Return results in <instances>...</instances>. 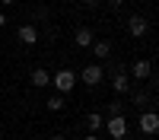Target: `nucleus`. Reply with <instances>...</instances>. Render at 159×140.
Segmentation results:
<instances>
[{"instance_id":"obj_1","label":"nucleus","mask_w":159,"mask_h":140,"mask_svg":"<svg viewBox=\"0 0 159 140\" xmlns=\"http://www.w3.org/2000/svg\"><path fill=\"white\" fill-rule=\"evenodd\" d=\"M51 86H54L61 96H67V93H73V86H76V73L70 67H64V70H57L54 76H51Z\"/></svg>"},{"instance_id":"obj_2","label":"nucleus","mask_w":159,"mask_h":140,"mask_svg":"<svg viewBox=\"0 0 159 140\" xmlns=\"http://www.w3.org/2000/svg\"><path fill=\"white\" fill-rule=\"evenodd\" d=\"M102 127L111 134V140H124L127 137V118L124 115H111L108 121H102Z\"/></svg>"},{"instance_id":"obj_3","label":"nucleus","mask_w":159,"mask_h":140,"mask_svg":"<svg viewBox=\"0 0 159 140\" xmlns=\"http://www.w3.org/2000/svg\"><path fill=\"white\" fill-rule=\"evenodd\" d=\"M102 76H105V73H102V67H99V64H86V67H83V73L76 76V83H86V86L92 89V86H99V83H102Z\"/></svg>"},{"instance_id":"obj_4","label":"nucleus","mask_w":159,"mask_h":140,"mask_svg":"<svg viewBox=\"0 0 159 140\" xmlns=\"http://www.w3.org/2000/svg\"><path fill=\"white\" fill-rule=\"evenodd\" d=\"M159 131V115L153 111V108H147V111H140V134H147V137H153Z\"/></svg>"},{"instance_id":"obj_5","label":"nucleus","mask_w":159,"mask_h":140,"mask_svg":"<svg viewBox=\"0 0 159 140\" xmlns=\"http://www.w3.org/2000/svg\"><path fill=\"white\" fill-rule=\"evenodd\" d=\"M127 76H134V80H140V83L150 80V76H153V64H150L147 57H137L134 64H130V73H127Z\"/></svg>"},{"instance_id":"obj_6","label":"nucleus","mask_w":159,"mask_h":140,"mask_svg":"<svg viewBox=\"0 0 159 140\" xmlns=\"http://www.w3.org/2000/svg\"><path fill=\"white\" fill-rule=\"evenodd\" d=\"M127 32H130V35H134V38H143V35H147V32H150V22H147V19H143V16H140V13H134V16H130V19H127Z\"/></svg>"},{"instance_id":"obj_7","label":"nucleus","mask_w":159,"mask_h":140,"mask_svg":"<svg viewBox=\"0 0 159 140\" xmlns=\"http://www.w3.org/2000/svg\"><path fill=\"white\" fill-rule=\"evenodd\" d=\"M16 35H19V42H22V45H38V25H32V22L19 25Z\"/></svg>"},{"instance_id":"obj_8","label":"nucleus","mask_w":159,"mask_h":140,"mask_svg":"<svg viewBox=\"0 0 159 140\" xmlns=\"http://www.w3.org/2000/svg\"><path fill=\"white\" fill-rule=\"evenodd\" d=\"M73 42H76V48H89L92 42H96V32H92L89 25H80V29L73 32Z\"/></svg>"},{"instance_id":"obj_9","label":"nucleus","mask_w":159,"mask_h":140,"mask_svg":"<svg viewBox=\"0 0 159 140\" xmlns=\"http://www.w3.org/2000/svg\"><path fill=\"white\" fill-rule=\"evenodd\" d=\"M111 86H115V93H118V96L130 93V76H127V70H118V73L111 76Z\"/></svg>"},{"instance_id":"obj_10","label":"nucleus","mask_w":159,"mask_h":140,"mask_svg":"<svg viewBox=\"0 0 159 140\" xmlns=\"http://www.w3.org/2000/svg\"><path fill=\"white\" fill-rule=\"evenodd\" d=\"M29 80H32V86H38V89H45V86H51V73H48L45 67H35Z\"/></svg>"},{"instance_id":"obj_11","label":"nucleus","mask_w":159,"mask_h":140,"mask_svg":"<svg viewBox=\"0 0 159 140\" xmlns=\"http://www.w3.org/2000/svg\"><path fill=\"white\" fill-rule=\"evenodd\" d=\"M92 54L96 57H108L111 54V42H105V38L102 42H92Z\"/></svg>"},{"instance_id":"obj_12","label":"nucleus","mask_w":159,"mask_h":140,"mask_svg":"<svg viewBox=\"0 0 159 140\" xmlns=\"http://www.w3.org/2000/svg\"><path fill=\"white\" fill-rule=\"evenodd\" d=\"M102 121H105V118H102V115H96V111H89V115H86V127H89L92 134H99V131H102Z\"/></svg>"},{"instance_id":"obj_13","label":"nucleus","mask_w":159,"mask_h":140,"mask_svg":"<svg viewBox=\"0 0 159 140\" xmlns=\"http://www.w3.org/2000/svg\"><path fill=\"white\" fill-rule=\"evenodd\" d=\"M45 108H48V111H61V108H64V96H61V93H54V96L45 102Z\"/></svg>"},{"instance_id":"obj_14","label":"nucleus","mask_w":159,"mask_h":140,"mask_svg":"<svg viewBox=\"0 0 159 140\" xmlns=\"http://www.w3.org/2000/svg\"><path fill=\"white\" fill-rule=\"evenodd\" d=\"M147 102H150L147 93H134V105H137V108H140V105H147Z\"/></svg>"},{"instance_id":"obj_15","label":"nucleus","mask_w":159,"mask_h":140,"mask_svg":"<svg viewBox=\"0 0 159 140\" xmlns=\"http://www.w3.org/2000/svg\"><path fill=\"white\" fill-rule=\"evenodd\" d=\"M111 115H124V105H121V102H111Z\"/></svg>"},{"instance_id":"obj_16","label":"nucleus","mask_w":159,"mask_h":140,"mask_svg":"<svg viewBox=\"0 0 159 140\" xmlns=\"http://www.w3.org/2000/svg\"><path fill=\"white\" fill-rule=\"evenodd\" d=\"M83 140H102V137H99V134H92V131H89V134H86Z\"/></svg>"},{"instance_id":"obj_17","label":"nucleus","mask_w":159,"mask_h":140,"mask_svg":"<svg viewBox=\"0 0 159 140\" xmlns=\"http://www.w3.org/2000/svg\"><path fill=\"white\" fill-rule=\"evenodd\" d=\"M3 25H7V16H3V10H0V29H3Z\"/></svg>"},{"instance_id":"obj_18","label":"nucleus","mask_w":159,"mask_h":140,"mask_svg":"<svg viewBox=\"0 0 159 140\" xmlns=\"http://www.w3.org/2000/svg\"><path fill=\"white\" fill-rule=\"evenodd\" d=\"M83 3H86V7H99V0H83Z\"/></svg>"},{"instance_id":"obj_19","label":"nucleus","mask_w":159,"mask_h":140,"mask_svg":"<svg viewBox=\"0 0 159 140\" xmlns=\"http://www.w3.org/2000/svg\"><path fill=\"white\" fill-rule=\"evenodd\" d=\"M108 3H111V7H121V3H124V0H108Z\"/></svg>"},{"instance_id":"obj_20","label":"nucleus","mask_w":159,"mask_h":140,"mask_svg":"<svg viewBox=\"0 0 159 140\" xmlns=\"http://www.w3.org/2000/svg\"><path fill=\"white\" fill-rule=\"evenodd\" d=\"M51 140H67V137H64V134H54V137H51Z\"/></svg>"},{"instance_id":"obj_21","label":"nucleus","mask_w":159,"mask_h":140,"mask_svg":"<svg viewBox=\"0 0 159 140\" xmlns=\"http://www.w3.org/2000/svg\"><path fill=\"white\" fill-rule=\"evenodd\" d=\"M0 3H3V7H10V3H13V0H0Z\"/></svg>"}]
</instances>
